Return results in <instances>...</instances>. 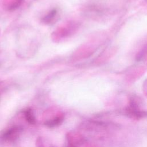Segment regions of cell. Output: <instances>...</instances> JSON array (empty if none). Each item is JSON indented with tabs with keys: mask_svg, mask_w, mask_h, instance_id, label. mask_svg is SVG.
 <instances>
[{
	"mask_svg": "<svg viewBox=\"0 0 147 147\" xmlns=\"http://www.w3.org/2000/svg\"><path fill=\"white\" fill-rule=\"evenodd\" d=\"M141 100L136 97L130 98L128 105L121 110V113L129 118L140 119L147 117V111L141 108Z\"/></svg>",
	"mask_w": 147,
	"mask_h": 147,
	"instance_id": "1",
	"label": "cell"
},
{
	"mask_svg": "<svg viewBox=\"0 0 147 147\" xmlns=\"http://www.w3.org/2000/svg\"><path fill=\"white\" fill-rule=\"evenodd\" d=\"M21 132V128L18 126L13 127L7 130L2 136V140L7 141H13L17 139Z\"/></svg>",
	"mask_w": 147,
	"mask_h": 147,
	"instance_id": "2",
	"label": "cell"
},
{
	"mask_svg": "<svg viewBox=\"0 0 147 147\" xmlns=\"http://www.w3.org/2000/svg\"><path fill=\"white\" fill-rule=\"evenodd\" d=\"M63 120V117L60 116V117H55L52 119H50L49 121H47L45 123V125L48 126L49 127H52L56 126L59 125H60Z\"/></svg>",
	"mask_w": 147,
	"mask_h": 147,
	"instance_id": "3",
	"label": "cell"
},
{
	"mask_svg": "<svg viewBox=\"0 0 147 147\" xmlns=\"http://www.w3.org/2000/svg\"><path fill=\"white\" fill-rule=\"evenodd\" d=\"M25 117L27 120V121L32 124V125H34L36 123V118L35 116L34 115V113L33 112V111L29 109L25 110Z\"/></svg>",
	"mask_w": 147,
	"mask_h": 147,
	"instance_id": "4",
	"label": "cell"
},
{
	"mask_svg": "<svg viewBox=\"0 0 147 147\" xmlns=\"http://www.w3.org/2000/svg\"><path fill=\"white\" fill-rule=\"evenodd\" d=\"M147 55V43L146 45L142 48L141 51L137 54L136 56V59L137 61H140L142 60Z\"/></svg>",
	"mask_w": 147,
	"mask_h": 147,
	"instance_id": "5",
	"label": "cell"
},
{
	"mask_svg": "<svg viewBox=\"0 0 147 147\" xmlns=\"http://www.w3.org/2000/svg\"><path fill=\"white\" fill-rule=\"evenodd\" d=\"M143 91L145 96L147 97V79L145 80L143 84Z\"/></svg>",
	"mask_w": 147,
	"mask_h": 147,
	"instance_id": "6",
	"label": "cell"
},
{
	"mask_svg": "<svg viewBox=\"0 0 147 147\" xmlns=\"http://www.w3.org/2000/svg\"><path fill=\"white\" fill-rule=\"evenodd\" d=\"M146 1H147V0H146Z\"/></svg>",
	"mask_w": 147,
	"mask_h": 147,
	"instance_id": "7",
	"label": "cell"
}]
</instances>
